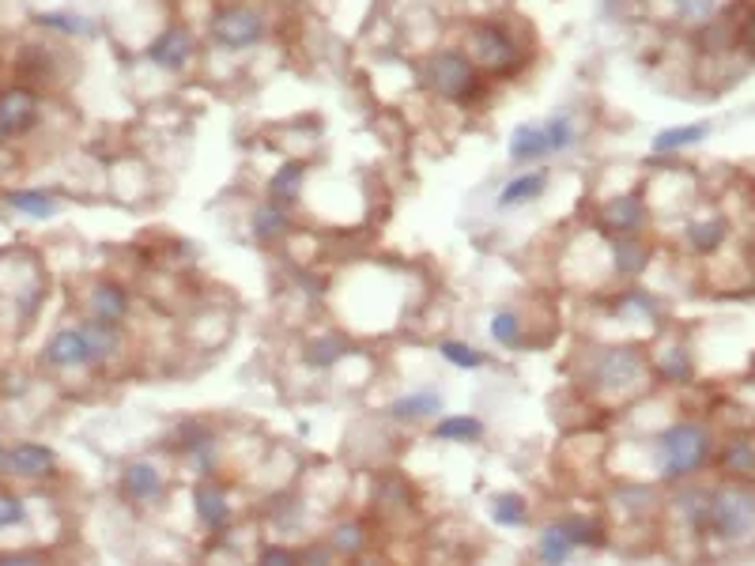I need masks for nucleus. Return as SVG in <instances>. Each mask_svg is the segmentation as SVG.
Returning <instances> with one entry per match:
<instances>
[{
  "instance_id": "obj_1",
  "label": "nucleus",
  "mask_w": 755,
  "mask_h": 566,
  "mask_svg": "<svg viewBox=\"0 0 755 566\" xmlns=\"http://www.w3.org/2000/svg\"><path fill=\"white\" fill-rule=\"evenodd\" d=\"M703 525L729 547L755 544V487L752 483H721L710 491Z\"/></svg>"
},
{
  "instance_id": "obj_2",
  "label": "nucleus",
  "mask_w": 755,
  "mask_h": 566,
  "mask_svg": "<svg viewBox=\"0 0 755 566\" xmlns=\"http://www.w3.org/2000/svg\"><path fill=\"white\" fill-rule=\"evenodd\" d=\"M465 53L480 72H491V76H511L525 64V49L503 23L495 20H480L469 27L465 35Z\"/></svg>"
},
{
  "instance_id": "obj_3",
  "label": "nucleus",
  "mask_w": 755,
  "mask_h": 566,
  "mask_svg": "<svg viewBox=\"0 0 755 566\" xmlns=\"http://www.w3.org/2000/svg\"><path fill=\"white\" fill-rule=\"evenodd\" d=\"M423 84L439 98L469 103L480 92V69L469 61L465 49H439L423 61Z\"/></svg>"
},
{
  "instance_id": "obj_4",
  "label": "nucleus",
  "mask_w": 755,
  "mask_h": 566,
  "mask_svg": "<svg viewBox=\"0 0 755 566\" xmlns=\"http://www.w3.org/2000/svg\"><path fill=\"white\" fill-rule=\"evenodd\" d=\"M658 454H661V475H669V480L692 475L695 469H703V461L710 454V431L703 423L669 426L658 442Z\"/></svg>"
},
{
  "instance_id": "obj_5",
  "label": "nucleus",
  "mask_w": 755,
  "mask_h": 566,
  "mask_svg": "<svg viewBox=\"0 0 755 566\" xmlns=\"http://www.w3.org/2000/svg\"><path fill=\"white\" fill-rule=\"evenodd\" d=\"M597 389L612 393V397H635V393L646 389L650 382V371H646V359L631 348H612L604 351V359L597 363Z\"/></svg>"
},
{
  "instance_id": "obj_6",
  "label": "nucleus",
  "mask_w": 755,
  "mask_h": 566,
  "mask_svg": "<svg viewBox=\"0 0 755 566\" xmlns=\"http://www.w3.org/2000/svg\"><path fill=\"white\" fill-rule=\"evenodd\" d=\"M265 12L253 4H227L212 20V38L227 49H250L265 38Z\"/></svg>"
},
{
  "instance_id": "obj_7",
  "label": "nucleus",
  "mask_w": 755,
  "mask_h": 566,
  "mask_svg": "<svg viewBox=\"0 0 755 566\" xmlns=\"http://www.w3.org/2000/svg\"><path fill=\"white\" fill-rule=\"evenodd\" d=\"M38 113H43V103L31 87L15 84L0 92V144H12L20 136H27L31 129L38 125Z\"/></svg>"
},
{
  "instance_id": "obj_8",
  "label": "nucleus",
  "mask_w": 755,
  "mask_h": 566,
  "mask_svg": "<svg viewBox=\"0 0 755 566\" xmlns=\"http://www.w3.org/2000/svg\"><path fill=\"white\" fill-rule=\"evenodd\" d=\"M0 469L8 475H20V480H43V475H53L57 457L53 449L38 446V442H15L12 449H4Z\"/></svg>"
},
{
  "instance_id": "obj_9",
  "label": "nucleus",
  "mask_w": 755,
  "mask_h": 566,
  "mask_svg": "<svg viewBox=\"0 0 755 566\" xmlns=\"http://www.w3.org/2000/svg\"><path fill=\"white\" fill-rule=\"evenodd\" d=\"M196 53V43L193 35H189V27H182V23H170L167 31H163L159 38H155L152 46H147V57H152L159 69L167 72H182L189 61H193Z\"/></svg>"
},
{
  "instance_id": "obj_10",
  "label": "nucleus",
  "mask_w": 755,
  "mask_h": 566,
  "mask_svg": "<svg viewBox=\"0 0 755 566\" xmlns=\"http://www.w3.org/2000/svg\"><path fill=\"white\" fill-rule=\"evenodd\" d=\"M46 366L53 371H76V366H87L92 363V348H87V336L84 329H61L49 336L46 351H43Z\"/></svg>"
},
{
  "instance_id": "obj_11",
  "label": "nucleus",
  "mask_w": 755,
  "mask_h": 566,
  "mask_svg": "<svg viewBox=\"0 0 755 566\" xmlns=\"http://www.w3.org/2000/svg\"><path fill=\"white\" fill-rule=\"evenodd\" d=\"M646 227V208L638 196H615L601 208V231L604 234H638Z\"/></svg>"
},
{
  "instance_id": "obj_12",
  "label": "nucleus",
  "mask_w": 755,
  "mask_h": 566,
  "mask_svg": "<svg viewBox=\"0 0 755 566\" xmlns=\"http://www.w3.org/2000/svg\"><path fill=\"white\" fill-rule=\"evenodd\" d=\"M121 495H125L133 506L152 503V498L163 495V472L155 469V465H147V461L129 465L125 475H121Z\"/></svg>"
},
{
  "instance_id": "obj_13",
  "label": "nucleus",
  "mask_w": 755,
  "mask_h": 566,
  "mask_svg": "<svg viewBox=\"0 0 755 566\" xmlns=\"http://www.w3.org/2000/svg\"><path fill=\"white\" fill-rule=\"evenodd\" d=\"M87 310L98 322H110V325H121L129 317V294L125 287L118 284H95L92 294H87Z\"/></svg>"
},
{
  "instance_id": "obj_14",
  "label": "nucleus",
  "mask_w": 755,
  "mask_h": 566,
  "mask_svg": "<svg viewBox=\"0 0 755 566\" xmlns=\"http://www.w3.org/2000/svg\"><path fill=\"white\" fill-rule=\"evenodd\" d=\"M193 510L208 529H224L227 518H231V506H227V491L219 483L204 480L193 487Z\"/></svg>"
},
{
  "instance_id": "obj_15",
  "label": "nucleus",
  "mask_w": 755,
  "mask_h": 566,
  "mask_svg": "<svg viewBox=\"0 0 755 566\" xmlns=\"http://www.w3.org/2000/svg\"><path fill=\"white\" fill-rule=\"evenodd\" d=\"M87 336V348H92V363H106V359H113L121 351V333L118 325L110 322H98V317H92V322L80 325Z\"/></svg>"
},
{
  "instance_id": "obj_16",
  "label": "nucleus",
  "mask_w": 755,
  "mask_h": 566,
  "mask_svg": "<svg viewBox=\"0 0 755 566\" xmlns=\"http://www.w3.org/2000/svg\"><path fill=\"white\" fill-rule=\"evenodd\" d=\"M612 257H615V273L620 276H638L650 265V250L638 242V234H615Z\"/></svg>"
},
{
  "instance_id": "obj_17",
  "label": "nucleus",
  "mask_w": 755,
  "mask_h": 566,
  "mask_svg": "<svg viewBox=\"0 0 755 566\" xmlns=\"http://www.w3.org/2000/svg\"><path fill=\"white\" fill-rule=\"evenodd\" d=\"M548 152H552V147H548L544 125H522V129H514L511 155L518 162H532V159H540V155H548Z\"/></svg>"
},
{
  "instance_id": "obj_18",
  "label": "nucleus",
  "mask_w": 755,
  "mask_h": 566,
  "mask_svg": "<svg viewBox=\"0 0 755 566\" xmlns=\"http://www.w3.org/2000/svg\"><path fill=\"white\" fill-rule=\"evenodd\" d=\"M544 189H548V174L544 170H532V174L514 178V182L499 193V204H503V208H518V204H525V201H537Z\"/></svg>"
},
{
  "instance_id": "obj_19",
  "label": "nucleus",
  "mask_w": 755,
  "mask_h": 566,
  "mask_svg": "<svg viewBox=\"0 0 755 566\" xmlns=\"http://www.w3.org/2000/svg\"><path fill=\"white\" fill-rule=\"evenodd\" d=\"M302 174H307V167H302V162H284V167L273 174V182H268V201H276V204H284V208H287V204L299 196Z\"/></svg>"
},
{
  "instance_id": "obj_20",
  "label": "nucleus",
  "mask_w": 755,
  "mask_h": 566,
  "mask_svg": "<svg viewBox=\"0 0 755 566\" xmlns=\"http://www.w3.org/2000/svg\"><path fill=\"white\" fill-rule=\"evenodd\" d=\"M442 412V397L439 393H412V397H400L390 405L393 420H423V416Z\"/></svg>"
},
{
  "instance_id": "obj_21",
  "label": "nucleus",
  "mask_w": 755,
  "mask_h": 566,
  "mask_svg": "<svg viewBox=\"0 0 755 566\" xmlns=\"http://www.w3.org/2000/svg\"><path fill=\"white\" fill-rule=\"evenodd\" d=\"M574 547H578V544L571 540V532H566L563 521L548 525V529L540 532V559H544V563H566Z\"/></svg>"
},
{
  "instance_id": "obj_22",
  "label": "nucleus",
  "mask_w": 755,
  "mask_h": 566,
  "mask_svg": "<svg viewBox=\"0 0 755 566\" xmlns=\"http://www.w3.org/2000/svg\"><path fill=\"white\" fill-rule=\"evenodd\" d=\"M8 204H12L15 212H23V216H35V219H46L57 212V201L49 193H43V189H12V193H8Z\"/></svg>"
},
{
  "instance_id": "obj_23",
  "label": "nucleus",
  "mask_w": 755,
  "mask_h": 566,
  "mask_svg": "<svg viewBox=\"0 0 755 566\" xmlns=\"http://www.w3.org/2000/svg\"><path fill=\"white\" fill-rule=\"evenodd\" d=\"M284 231H287V212H284V204L265 201L257 212H253V234H257L261 242H268V238H280Z\"/></svg>"
},
{
  "instance_id": "obj_24",
  "label": "nucleus",
  "mask_w": 755,
  "mask_h": 566,
  "mask_svg": "<svg viewBox=\"0 0 755 566\" xmlns=\"http://www.w3.org/2000/svg\"><path fill=\"white\" fill-rule=\"evenodd\" d=\"M483 434V423L472 420V416H450V420L434 423V438L439 442H469V438H480Z\"/></svg>"
},
{
  "instance_id": "obj_25",
  "label": "nucleus",
  "mask_w": 755,
  "mask_h": 566,
  "mask_svg": "<svg viewBox=\"0 0 755 566\" xmlns=\"http://www.w3.org/2000/svg\"><path fill=\"white\" fill-rule=\"evenodd\" d=\"M721 238H726V224H721V219H703V224H692V227H687V242H692L699 253L718 250Z\"/></svg>"
},
{
  "instance_id": "obj_26",
  "label": "nucleus",
  "mask_w": 755,
  "mask_h": 566,
  "mask_svg": "<svg viewBox=\"0 0 755 566\" xmlns=\"http://www.w3.org/2000/svg\"><path fill=\"white\" fill-rule=\"evenodd\" d=\"M348 351V344H344V336H317V340H310L307 348V359L314 366H333L336 359Z\"/></svg>"
},
{
  "instance_id": "obj_27",
  "label": "nucleus",
  "mask_w": 755,
  "mask_h": 566,
  "mask_svg": "<svg viewBox=\"0 0 755 566\" xmlns=\"http://www.w3.org/2000/svg\"><path fill=\"white\" fill-rule=\"evenodd\" d=\"M333 547L340 555H359L367 547V532H363V525L359 521H348V525H336L333 529Z\"/></svg>"
},
{
  "instance_id": "obj_28",
  "label": "nucleus",
  "mask_w": 755,
  "mask_h": 566,
  "mask_svg": "<svg viewBox=\"0 0 755 566\" xmlns=\"http://www.w3.org/2000/svg\"><path fill=\"white\" fill-rule=\"evenodd\" d=\"M707 136V125H684V129H669V133H661L658 141H654V152H676V147H687L695 141H703Z\"/></svg>"
},
{
  "instance_id": "obj_29",
  "label": "nucleus",
  "mask_w": 755,
  "mask_h": 566,
  "mask_svg": "<svg viewBox=\"0 0 755 566\" xmlns=\"http://www.w3.org/2000/svg\"><path fill=\"white\" fill-rule=\"evenodd\" d=\"M442 359L454 366H462V371H476V366H483V356L476 348H469V344H457V340H442L439 344Z\"/></svg>"
},
{
  "instance_id": "obj_30",
  "label": "nucleus",
  "mask_w": 755,
  "mask_h": 566,
  "mask_svg": "<svg viewBox=\"0 0 755 566\" xmlns=\"http://www.w3.org/2000/svg\"><path fill=\"white\" fill-rule=\"evenodd\" d=\"M721 469L726 472H752L755 469V449H752V442H729V449H726V457H721Z\"/></svg>"
},
{
  "instance_id": "obj_31",
  "label": "nucleus",
  "mask_w": 755,
  "mask_h": 566,
  "mask_svg": "<svg viewBox=\"0 0 755 566\" xmlns=\"http://www.w3.org/2000/svg\"><path fill=\"white\" fill-rule=\"evenodd\" d=\"M544 133H548V147H552V152H566V147L574 144V118L571 113H555L544 125Z\"/></svg>"
},
{
  "instance_id": "obj_32",
  "label": "nucleus",
  "mask_w": 755,
  "mask_h": 566,
  "mask_svg": "<svg viewBox=\"0 0 755 566\" xmlns=\"http://www.w3.org/2000/svg\"><path fill=\"white\" fill-rule=\"evenodd\" d=\"M491 514H495L499 525H522L525 518H529V506H525V498H518V495H499L495 506H491Z\"/></svg>"
},
{
  "instance_id": "obj_33",
  "label": "nucleus",
  "mask_w": 755,
  "mask_h": 566,
  "mask_svg": "<svg viewBox=\"0 0 755 566\" xmlns=\"http://www.w3.org/2000/svg\"><path fill=\"white\" fill-rule=\"evenodd\" d=\"M38 23L49 31H61V35H92V23L80 20V15H64V12H46L38 15Z\"/></svg>"
},
{
  "instance_id": "obj_34",
  "label": "nucleus",
  "mask_w": 755,
  "mask_h": 566,
  "mask_svg": "<svg viewBox=\"0 0 755 566\" xmlns=\"http://www.w3.org/2000/svg\"><path fill=\"white\" fill-rule=\"evenodd\" d=\"M658 371H661V377H669V382H684V377L692 374V363H687V351H684V348H669V351L661 356Z\"/></svg>"
},
{
  "instance_id": "obj_35",
  "label": "nucleus",
  "mask_w": 755,
  "mask_h": 566,
  "mask_svg": "<svg viewBox=\"0 0 755 566\" xmlns=\"http://www.w3.org/2000/svg\"><path fill=\"white\" fill-rule=\"evenodd\" d=\"M491 336H495L499 344H506V348H518L522 344V322L514 314H495V322H491Z\"/></svg>"
},
{
  "instance_id": "obj_36",
  "label": "nucleus",
  "mask_w": 755,
  "mask_h": 566,
  "mask_svg": "<svg viewBox=\"0 0 755 566\" xmlns=\"http://www.w3.org/2000/svg\"><path fill=\"white\" fill-rule=\"evenodd\" d=\"M566 525V532H571V540L574 544H601V529H597L594 521H586V518H563Z\"/></svg>"
},
{
  "instance_id": "obj_37",
  "label": "nucleus",
  "mask_w": 755,
  "mask_h": 566,
  "mask_svg": "<svg viewBox=\"0 0 755 566\" xmlns=\"http://www.w3.org/2000/svg\"><path fill=\"white\" fill-rule=\"evenodd\" d=\"M680 8V20L687 23H707L714 12V0H676Z\"/></svg>"
},
{
  "instance_id": "obj_38",
  "label": "nucleus",
  "mask_w": 755,
  "mask_h": 566,
  "mask_svg": "<svg viewBox=\"0 0 755 566\" xmlns=\"http://www.w3.org/2000/svg\"><path fill=\"white\" fill-rule=\"evenodd\" d=\"M20 521H23V498L0 491V529H12V525H20Z\"/></svg>"
},
{
  "instance_id": "obj_39",
  "label": "nucleus",
  "mask_w": 755,
  "mask_h": 566,
  "mask_svg": "<svg viewBox=\"0 0 755 566\" xmlns=\"http://www.w3.org/2000/svg\"><path fill=\"white\" fill-rule=\"evenodd\" d=\"M650 498H654L650 487H620V503L627 506V510H643Z\"/></svg>"
},
{
  "instance_id": "obj_40",
  "label": "nucleus",
  "mask_w": 755,
  "mask_h": 566,
  "mask_svg": "<svg viewBox=\"0 0 755 566\" xmlns=\"http://www.w3.org/2000/svg\"><path fill=\"white\" fill-rule=\"evenodd\" d=\"M295 555L287 552V547H265V552H261V563H291Z\"/></svg>"
},
{
  "instance_id": "obj_41",
  "label": "nucleus",
  "mask_w": 755,
  "mask_h": 566,
  "mask_svg": "<svg viewBox=\"0 0 755 566\" xmlns=\"http://www.w3.org/2000/svg\"><path fill=\"white\" fill-rule=\"evenodd\" d=\"M741 43H744V49H752V53H755V15L741 27Z\"/></svg>"
},
{
  "instance_id": "obj_42",
  "label": "nucleus",
  "mask_w": 755,
  "mask_h": 566,
  "mask_svg": "<svg viewBox=\"0 0 755 566\" xmlns=\"http://www.w3.org/2000/svg\"><path fill=\"white\" fill-rule=\"evenodd\" d=\"M0 461H4V449H0Z\"/></svg>"
}]
</instances>
